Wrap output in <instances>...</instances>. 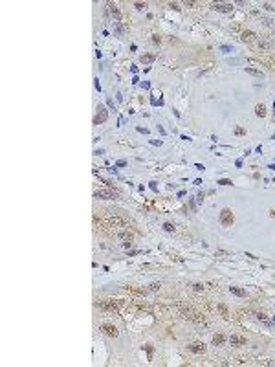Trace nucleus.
<instances>
[{"label":"nucleus","instance_id":"nucleus-4","mask_svg":"<svg viewBox=\"0 0 275 367\" xmlns=\"http://www.w3.org/2000/svg\"><path fill=\"white\" fill-rule=\"evenodd\" d=\"M118 239L123 242V246H125V248H128V246H130V242H132V239H134V235H132L130 231H119V233H118Z\"/></svg>","mask_w":275,"mask_h":367},{"label":"nucleus","instance_id":"nucleus-26","mask_svg":"<svg viewBox=\"0 0 275 367\" xmlns=\"http://www.w3.org/2000/svg\"><path fill=\"white\" fill-rule=\"evenodd\" d=\"M220 52H222V53H229V52H231V48L224 44V46H220Z\"/></svg>","mask_w":275,"mask_h":367},{"label":"nucleus","instance_id":"nucleus-37","mask_svg":"<svg viewBox=\"0 0 275 367\" xmlns=\"http://www.w3.org/2000/svg\"><path fill=\"white\" fill-rule=\"evenodd\" d=\"M194 167H196V169H198V171H204V169H205V167H204V165H202V164H196V165H194Z\"/></svg>","mask_w":275,"mask_h":367},{"label":"nucleus","instance_id":"nucleus-25","mask_svg":"<svg viewBox=\"0 0 275 367\" xmlns=\"http://www.w3.org/2000/svg\"><path fill=\"white\" fill-rule=\"evenodd\" d=\"M134 8H136V9H145V8H147V4H145V2H143V4H141V2H136V4H134Z\"/></svg>","mask_w":275,"mask_h":367},{"label":"nucleus","instance_id":"nucleus-6","mask_svg":"<svg viewBox=\"0 0 275 367\" xmlns=\"http://www.w3.org/2000/svg\"><path fill=\"white\" fill-rule=\"evenodd\" d=\"M101 330H103V334H106V336H110V338H116V336L119 334L116 327H114V325H108V323L101 325Z\"/></svg>","mask_w":275,"mask_h":367},{"label":"nucleus","instance_id":"nucleus-8","mask_svg":"<svg viewBox=\"0 0 275 367\" xmlns=\"http://www.w3.org/2000/svg\"><path fill=\"white\" fill-rule=\"evenodd\" d=\"M99 308H105V310H118V303H114V301H99L97 303Z\"/></svg>","mask_w":275,"mask_h":367},{"label":"nucleus","instance_id":"nucleus-34","mask_svg":"<svg viewBox=\"0 0 275 367\" xmlns=\"http://www.w3.org/2000/svg\"><path fill=\"white\" fill-rule=\"evenodd\" d=\"M136 130H138V132H143V134H147V132H149V130H147V129H143V127H138Z\"/></svg>","mask_w":275,"mask_h":367},{"label":"nucleus","instance_id":"nucleus-28","mask_svg":"<svg viewBox=\"0 0 275 367\" xmlns=\"http://www.w3.org/2000/svg\"><path fill=\"white\" fill-rule=\"evenodd\" d=\"M169 6H171V8H172L174 11H180V4H178V2H171Z\"/></svg>","mask_w":275,"mask_h":367},{"label":"nucleus","instance_id":"nucleus-21","mask_svg":"<svg viewBox=\"0 0 275 367\" xmlns=\"http://www.w3.org/2000/svg\"><path fill=\"white\" fill-rule=\"evenodd\" d=\"M235 134H237V136H244V134H246V130H244L242 127H235Z\"/></svg>","mask_w":275,"mask_h":367},{"label":"nucleus","instance_id":"nucleus-29","mask_svg":"<svg viewBox=\"0 0 275 367\" xmlns=\"http://www.w3.org/2000/svg\"><path fill=\"white\" fill-rule=\"evenodd\" d=\"M106 105H108V107H110V108H112V110H116V107H114V101H112V99H110V97H108V99H106Z\"/></svg>","mask_w":275,"mask_h":367},{"label":"nucleus","instance_id":"nucleus-40","mask_svg":"<svg viewBox=\"0 0 275 367\" xmlns=\"http://www.w3.org/2000/svg\"><path fill=\"white\" fill-rule=\"evenodd\" d=\"M273 140H275V136H273Z\"/></svg>","mask_w":275,"mask_h":367},{"label":"nucleus","instance_id":"nucleus-3","mask_svg":"<svg viewBox=\"0 0 275 367\" xmlns=\"http://www.w3.org/2000/svg\"><path fill=\"white\" fill-rule=\"evenodd\" d=\"M97 198H103V200H116L118 198V193L116 191H112V189H99L94 193Z\"/></svg>","mask_w":275,"mask_h":367},{"label":"nucleus","instance_id":"nucleus-31","mask_svg":"<svg viewBox=\"0 0 275 367\" xmlns=\"http://www.w3.org/2000/svg\"><path fill=\"white\" fill-rule=\"evenodd\" d=\"M160 40H162V39H160L158 35H154V37H152V42H154V44H160Z\"/></svg>","mask_w":275,"mask_h":367},{"label":"nucleus","instance_id":"nucleus-13","mask_svg":"<svg viewBox=\"0 0 275 367\" xmlns=\"http://www.w3.org/2000/svg\"><path fill=\"white\" fill-rule=\"evenodd\" d=\"M246 74L253 75V77H259V79H262V77H264V72H261V70H255V68H246Z\"/></svg>","mask_w":275,"mask_h":367},{"label":"nucleus","instance_id":"nucleus-15","mask_svg":"<svg viewBox=\"0 0 275 367\" xmlns=\"http://www.w3.org/2000/svg\"><path fill=\"white\" fill-rule=\"evenodd\" d=\"M140 61L145 62V64H147V62H152V61H156V53H145V55L140 57Z\"/></svg>","mask_w":275,"mask_h":367},{"label":"nucleus","instance_id":"nucleus-17","mask_svg":"<svg viewBox=\"0 0 275 367\" xmlns=\"http://www.w3.org/2000/svg\"><path fill=\"white\" fill-rule=\"evenodd\" d=\"M271 46H273V44H271L270 40H259V48H261V50H270Z\"/></svg>","mask_w":275,"mask_h":367},{"label":"nucleus","instance_id":"nucleus-9","mask_svg":"<svg viewBox=\"0 0 275 367\" xmlns=\"http://www.w3.org/2000/svg\"><path fill=\"white\" fill-rule=\"evenodd\" d=\"M189 351H193V353H196V354H202L204 351H205V345L204 343H191L189 345Z\"/></svg>","mask_w":275,"mask_h":367},{"label":"nucleus","instance_id":"nucleus-5","mask_svg":"<svg viewBox=\"0 0 275 367\" xmlns=\"http://www.w3.org/2000/svg\"><path fill=\"white\" fill-rule=\"evenodd\" d=\"M211 8H213L215 11H220V13H231V11H233V6H231V4H222V2H215Z\"/></svg>","mask_w":275,"mask_h":367},{"label":"nucleus","instance_id":"nucleus-19","mask_svg":"<svg viewBox=\"0 0 275 367\" xmlns=\"http://www.w3.org/2000/svg\"><path fill=\"white\" fill-rule=\"evenodd\" d=\"M163 229H165L167 233H171V231H174V226H172L171 222H165V224H163Z\"/></svg>","mask_w":275,"mask_h":367},{"label":"nucleus","instance_id":"nucleus-18","mask_svg":"<svg viewBox=\"0 0 275 367\" xmlns=\"http://www.w3.org/2000/svg\"><path fill=\"white\" fill-rule=\"evenodd\" d=\"M218 310H220V314H222L224 318H227V316H229V312H227V307H226L224 303H220V305H218Z\"/></svg>","mask_w":275,"mask_h":367},{"label":"nucleus","instance_id":"nucleus-23","mask_svg":"<svg viewBox=\"0 0 275 367\" xmlns=\"http://www.w3.org/2000/svg\"><path fill=\"white\" fill-rule=\"evenodd\" d=\"M257 318H259V319H261V321H264V323H266V325H270V321H268V319H266V316H264V314H262V312H259V314H257Z\"/></svg>","mask_w":275,"mask_h":367},{"label":"nucleus","instance_id":"nucleus-22","mask_svg":"<svg viewBox=\"0 0 275 367\" xmlns=\"http://www.w3.org/2000/svg\"><path fill=\"white\" fill-rule=\"evenodd\" d=\"M145 349H147V354H149V356H147V360H150V358H152V351H154V349H152V345H145Z\"/></svg>","mask_w":275,"mask_h":367},{"label":"nucleus","instance_id":"nucleus-30","mask_svg":"<svg viewBox=\"0 0 275 367\" xmlns=\"http://www.w3.org/2000/svg\"><path fill=\"white\" fill-rule=\"evenodd\" d=\"M116 165H118V167H125V165H127V162H125V160H119V162H118Z\"/></svg>","mask_w":275,"mask_h":367},{"label":"nucleus","instance_id":"nucleus-14","mask_svg":"<svg viewBox=\"0 0 275 367\" xmlns=\"http://www.w3.org/2000/svg\"><path fill=\"white\" fill-rule=\"evenodd\" d=\"M224 341H226L224 334H215L213 336V345H224Z\"/></svg>","mask_w":275,"mask_h":367},{"label":"nucleus","instance_id":"nucleus-24","mask_svg":"<svg viewBox=\"0 0 275 367\" xmlns=\"http://www.w3.org/2000/svg\"><path fill=\"white\" fill-rule=\"evenodd\" d=\"M193 290H194V292H202V290H204V285L196 283V285H193Z\"/></svg>","mask_w":275,"mask_h":367},{"label":"nucleus","instance_id":"nucleus-7","mask_svg":"<svg viewBox=\"0 0 275 367\" xmlns=\"http://www.w3.org/2000/svg\"><path fill=\"white\" fill-rule=\"evenodd\" d=\"M106 8L110 9V13H112V17L116 18V22H119L121 20V13H119V8L116 6V4H112V2H106Z\"/></svg>","mask_w":275,"mask_h":367},{"label":"nucleus","instance_id":"nucleus-2","mask_svg":"<svg viewBox=\"0 0 275 367\" xmlns=\"http://www.w3.org/2000/svg\"><path fill=\"white\" fill-rule=\"evenodd\" d=\"M97 112H96V116H94V125H99V123H105L106 120H108V110L103 107V105H97V108H96Z\"/></svg>","mask_w":275,"mask_h":367},{"label":"nucleus","instance_id":"nucleus-33","mask_svg":"<svg viewBox=\"0 0 275 367\" xmlns=\"http://www.w3.org/2000/svg\"><path fill=\"white\" fill-rule=\"evenodd\" d=\"M158 288H160V283H152L150 285V290H158Z\"/></svg>","mask_w":275,"mask_h":367},{"label":"nucleus","instance_id":"nucleus-12","mask_svg":"<svg viewBox=\"0 0 275 367\" xmlns=\"http://www.w3.org/2000/svg\"><path fill=\"white\" fill-rule=\"evenodd\" d=\"M255 37H257V35H255L253 31H249V30H248V31H244V33L240 35V39H242L244 42H251V40H255Z\"/></svg>","mask_w":275,"mask_h":367},{"label":"nucleus","instance_id":"nucleus-35","mask_svg":"<svg viewBox=\"0 0 275 367\" xmlns=\"http://www.w3.org/2000/svg\"><path fill=\"white\" fill-rule=\"evenodd\" d=\"M264 8H266V9H268V11H271V9H275V8H273V6H271V4H268V2H266V4H264Z\"/></svg>","mask_w":275,"mask_h":367},{"label":"nucleus","instance_id":"nucleus-20","mask_svg":"<svg viewBox=\"0 0 275 367\" xmlns=\"http://www.w3.org/2000/svg\"><path fill=\"white\" fill-rule=\"evenodd\" d=\"M217 183H220V186H231V180H227V178H222V180H218Z\"/></svg>","mask_w":275,"mask_h":367},{"label":"nucleus","instance_id":"nucleus-32","mask_svg":"<svg viewBox=\"0 0 275 367\" xmlns=\"http://www.w3.org/2000/svg\"><path fill=\"white\" fill-rule=\"evenodd\" d=\"M204 196H205V193H204V191H200V193H198V202H202V200H204Z\"/></svg>","mask_w":275,"mask_h":367},{"label":"nucleus","instance_id":"nucleus-38","mask_svg":"<svg viewBox=\"0 0 275 367\" xmlns=\"http://www.w3.org/2000/svg\"><path fill=\"white\" fill-rule=\"evenodd\" d=\"M270 217H271V219H275V208H273V209H270Z\"/></svg>","mask_w":275,"mask_h":367},{"label":"nucleus","instance_id":"nucleus-11","mask_svg":"<svg viewBox=\"0 0 275 367\" xmlns=\"http://www.w3.org/2000/svg\"><path fill=\"white\" fill-rule=\"evenodd\" d=\"M229 292H231L233 295H237V297H246V295H248L246 290H242V288H239V286H229Z\"/></svg>","mask_w":275,"mask_h":367},{"label":"nucleus","instance_id":"nucleus-27","mask_svg":"<svg viewBox=\"0 0 275 367\" xmlns=\"http://www.w3.org/2000/svg\"><path fill=\"white\" fill-rule=\"evenodd\" d=\"M215 255H217V257H226V255H227V251H224V250H218Z\"/></svg>","mask_w":275,"mask_h":367},{"label":"nucleus","instance_id":"nucleus-10","mask_svg":"<svg viewBox=\"0 0 275 367\" xmlns=\"http://www.w3.org/2000/svg\"><path fill=\"white\" fill-rule=\"evenodd\" d=\"M229 341H231V345H246V338L244 336H231L229 338Z\"/></svg>","mask_w":275,"mask_h":367},{"label":"nucleus","instance_id":"nucleus-39","mask_svg":"<svg viewBox=\"0 0 275 367\" xmlns=\"http://www.w3.org/2000/svg\"><path fill=\"white\" fill-rule=\"evenodd\" d=\"M270 169H273V171H275V164H271V165H270Z\"/></svg>","mask_w":275,"mask_h":367},{"label":"nucleus","instance_id":"nucleus-1","mask_svg":"<svg viewBox=\"0 0 275 367\" xmlns=\"http://www.w3.org/2000/svg\"><path fill=\"white\" fill-rule=\"evenodd\" d=\"M218 220H220V224H222V226H226V228H231V226H233V222H235L233 211L229 209V208H224V209L220 211V215H218Z\"/></svg>","mask_w":275,"mask_h":367},{"label":"nucleus","instance_id":"nucleus-16","mask_svg":"<svg viewBox=\"0 0 275 367\" xmlns=\"http://www.w3.org/2000/svg\"><path fill=\"white\" fill-rule=\"evenodd\" d=\"M255 114H257L259 118H264V116H266V107H264L262 103L257 105V107H255Z\"/></svg>","mask_w":275,"mask_h":367},{"label":"nucleus","instance_id":"nucleus-36","mask_svg":"<svg viewBox=\"0 0 275 367\" xmlns=\"http://www.w3.org/2000/svg\"><path fill=\"white\" fill-rule=\"evenodd\" d=\"M94 81H96V88H97V90L101 92V85H99V79H94Z\"/></svg>","mask_w":275,"mask_h":367}]
</instances>
